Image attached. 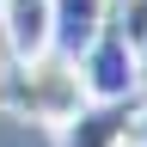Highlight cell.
<instances>
[{"mask_svg":"<svg viewBox=\"0 0 147 147\" xmlns=\"http://www.w3.org/2000/svg\"><path fill=\"white\" fill-rule=\"evenodd\" d=\"M49 18H55V49L80 61V49L98 37V25L110 18V0H49Z\"/></svg>","mask_w":147,"mask_h":147,"instance_id":"obj_5","label":"cell"},{"mask_svg":"<svg viewBox=\"0 0 147 147\" xmlns=\"http://www.w3.org/2000/svg\"><path fill=\"white\" fill-rule=\"evenodd\" d=\"M80 86H86V98H135L141 92V61H135V49L123 43V31L110 25H98V37L80 49Z\"/></svg>","mask_w":147,"mask_h":147,"instance_id":"obj_2","label":"cell"},{"mask_svg":"<svg viewBox=\"0 0 147 147\" xmlns=\"http://www.w3.org/2000/svg\"><path fill=\"white\" fill-rule=\"evenodd\" d=\"M110 25L123 31V43L135 49V61H141V49H147V0H117V6H110Z\"/></svg>","mask_w":147,"mask_h":147,"instance_id":"obj_6","label":"cell"},{"mask_svg":"<svg viewBox=\"0 0 147 147\" xmlns=\"http://www.w3.org/2000/svg\"><path fill=\"white\" fill-rule=\"evenodd\" d=\"M12 104L25 110L31 123H43V129L74 123V117H80V104H86V86H80L74 55L43 49L37 61H18V74H12Z\"/></svg>","mask_w":147,"mask_h":147,"instance_id":"obj_1","label":"cell"},{"mask_svg":"<svg viewBox=\"0 0 147 147\" xmlns=\"http://www.w3.org/2000/svg\"><path fill=\"white\" fill-rule=\"evenodd\" d=\"M135 123H141V147H147V110H141V117H135Z\"/></svg>","mask_w":147,"mask_h":147,"instance_id":"obj_7","label":"cell"},{"mask_svg":"<svg viewBox=\"0 0 147 147\" xmlns=\"http://www.w3.org/2000/svg\"><path fill=\"white\" fill-rule=\"evenodd\" d=\"M0 37H6L12 61H37L43 49H55L49 0H0Z\"/></svg>","mask_w":147,"mask_h":147,"instance_id":"obj_4","label":"cell"},{"mask_svg":"<svg viewBox=\"0 0 147 147\" xmlns=\"http://www.w3.org/2000/svg\"><path fill=\"white\" fill-rule=\"evenodd\" d=\"M135 117H141V98H86L80 117L61 123L55 135H61V147H123Z\"/></svg>","mask_w":147,"mask_h":147,"instance_id":"obj_3","label":"cell"}]
</instances>
